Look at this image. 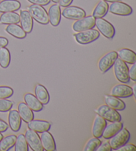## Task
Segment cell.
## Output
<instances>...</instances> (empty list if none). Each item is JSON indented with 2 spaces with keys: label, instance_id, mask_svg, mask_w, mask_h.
Wrapping results in <instances>:
<instances>
[{
  "label": "cell",
  "instance_id": "6da1fadb",
  "mask_svg": "<svg viewBox=\"0 0 136 151\" xmlns=\"http://www.w3.org/2000/svg\"><path fill=\"white\" fill-rule=\"evenodd\" d=\"M28 12L33 19L42 25H47L49 23L48 13L42 6L33 4L28 7Z\"/></svg>",
  "mask_w": 136,
  "mask_h": 151
},
{
  "label": "cell",
  "instance_id": "7a4b0ae2",
  "mask_svg": "<svg viewBox=\"0 0 136 151\" xmlns=\"http://www.w3.org/2000/svg\"><path fill=\"white\" fill-rule=\"evenodd\" d=\"M74 37L77 43L81 45H86L97 40L100 37V33L98 31L92 28L90 29L78 32L74 35Z\"/></svg>",
  "mask_w": 136,
  "mask_h": 151
},
{
  "label": "cell",
  "instance_id": "3957f363",
  "mask_svg": "<svg viewBox=\"0 0 136 151\" xmlns=\"http://www.w3.org/2000/svg\"><path fill=\"white\" fill-rule=\"evenodd\" d=\"M114 73L116 79L122 83H127L130 81L129 69L126 63L117 57L114 64Z\"/></svg>",
  "mask_w": 136,
  "mask_h": 151
},
{
  "label": "cell",
  "instance_id": "277c9868",
  "mask_svg": "<svg viewBox=\"0 0 136 151\" xmlns=\"http://www.w3.org/2000/svg\"><path fill=\"white\" fill-rule=\"evenodd\" d=\"M130 138V132L125 128H123L118 131L117 133L110 138V145L112 148V150H116L122 145H125L129 141Z\"/></svg>",
  "mask_w": 136,
  "mask_h": 151
},
{
  "label": "cell",
  "instance_id": "5b68a950",
  "mask_svg": "<svg viewBox=\"0 0 136 151\" xmlns=\"http://www.w3.org/2000/svg\"><path fill=\"white\" fill-rule=\"evenodd\" d=\"M96 113L110 122L121 121L122 117L116 110L108 105H101L96 110Z\"/></svg>",
  "mask_w": 136,
  "mask_h": 151
},
{
  "label": "cell",
  "instance_id": "8992f818",
  "mask_svg": "<svg viewBox=\"0 0 136 151\" xmlns=\"http://www.w3.org/2000/svg\"><path fill=\"white\" fill-rule=\"evenodd\" d=\"M95 26L102 34L108 39H112L116 33V30L112 23L103 18L96 19Z\"/></svg>",
  "mask_w": 136,
  "mask_h": 151
},
{
  "label": "cell",
  "instance_id": "52a82bcc",
  "mask_svg": "<svg viewBox=\"0 0 136 151\" xmlns=\"http://www.w3.org/2000/svg\"><path fill=\"white\" fill-rule=\"evenodd\" d=\"M96 18L92 15L85 16L80 19L77 20L72 25V29L76 32L90 29L95 27Z\"/></svg>",
  "mask_w": 136,
  "mask_h": 151
},
{
  "label": "cell",
  "instance_id": "ba28073f",
  "mask_svg": "<svg viewBox=\"0 0 136 151\" xmlns=\"http://www.w3.org/2000/svg\"><path fill=\"white\" fill-rule=\"evenodd\" d=\"M117 53L116 51H112L106 53L102 57L98 62V68L102 73H105L114 64L117 58Z\"/></svg>",
  "mask_w": 136,
  "mask_h": 151
},
{
  "label": "cell",
  "instance_id": "9c48e42d",
  "mask_svg": "<svg viewBox=\"0 0 136 151\" xmlns=\"http://www.w3.org/2000/svg\"><path fill=\"white\" fill-rule=\"evenodd\" d=\"M108 11L114 15L120 16H128L132 14L133 9L129 5L122 1L112 2L110 6Z\"/></svg>",
  "mask_w": 136,
  "mask_h": 151
},
{
  "label": "cell",
  "instance_id": "30bf717a",
  "mask_svg": "<svg viewBox=\"0 0 136 151\" xmlns=\"http://www.w3.org/2000/svg\"><path fill=\"white\" fill-rule=\"evenodd\" d=\"M25 137L28 146L30 147L33 151L43 150V148L41 145L40 137L39 136L37 132L29 129L26 131Z\"/></svg>",
  "mask_w": 136,
  "mask_h": 151
},
{
  "label": "cell",
  "instance_id": "8fae6325",
  "mask_svg": "<svg viewBox=\"0 0 136 151\" xmlns=\"http://www.w3.org/2000/svg\"><path fill=\"white\" fill-rule=\"evenodd\" d=\"M62 15L66 19L78 20L86 16V12L77 6H68L63 9Z\"/></svg>",
  "mask_w": 136,
  "mask_h": 151
},
{
  "label": "cell",
  "instance_id": "7c38bea8",
  "mask_svg": "<svg viewBox=\"0 0 136 151\" xmlns=\"http://www.w3.org/2000/svg\"><path fill=\"white\" fill-rule=\"evenodd\" d=\"M133 95L132 88L124 84L115 85L111 90V95L117 98H127L132 97Z\"/></svg>",
  "mask_w": 136,
  "mask_h": 151
},
{
  "label": "cell",
  "instance_id": "4fadbf2b",
  "mask_svg": "<svg viewBox=\"0 0 136 151\" xmlns=\"http://www.w3.org/2000/svg\"><path fill=\"white\" fill-rule=\"evenodd\" d=\"M21 27L26 33H30L33 30V19L27 10H21L19 15Z\"/></svg>",
  "mask_w": 136,
  "mask_h": 151
},
{
  "label": "cell",
  "instance_id": "5bb4252c",
  "mask_svg": "<svg viewBox=\"0 0 136 151\" xmlns=\"http://www.w3.org/2000/svg\"><path fill=\"white\" fill-rule=\"evenodd\" d=\"M40 139L43 150L46 151L56 150V143L53 135L50 132L48 131L42 132Z\"/></svg>",
  "mask_w": 136,
  "mask_h": 151
},
{
  "label": "cell",
  "instance_id": "9a60e30c",
  "mask_svg": "<svg viewBox=\"0 0 136 151\" xmlns=\"http://www.w3.org/2000/svg\"><path fill=\"white\" fill-rule=\"evenodd\" d=\"M49 20L53 27H57L59 25L61 20V7L58 4L52 5L49 9Z\"/></svg>",
  "mask_w": 136,
  "mask_h": 151
},
{
  "label": "cell",
  "instance_id": "2e32d148",
  "mask_svg": "<svg viewBox=\"0 0 136 151\" xmlns=\"http://www.w3.org/2000/svg\"><path fill=\"white\" fill-rule=\"evenodd\" d=\"M28 128L33 130L37 132L42 133L44 131H49L51 129V124L48 121H43V120H32L27 123Z\"/></svg>",
  "mask_w": 136,
  "mask_h": 151
},
{
  "label": "cell",
  "instance_id": "e0dca14e",
  "mask_svg": "<svg viewBox=\"0 0 136 151\" xmlns=\"http://www.w3.org/2000/svg\"><path fill=\"white\" fill-rule=\"evenodd\" d=\"M106 125L107 123L105 119L98 114L96 116L92 130L93 136L96 138H100Z\"/></svg>",
  "mask_w": 136,
  "mask_h": 151
},
{
  "label": "cell",
  "instance_id": "ac0fdd59",
  "mask_svg": "<svg viewBox=\"0 0 136 151\" xmlns=\"http://www.w3.org/2000/svg\"><path fill=\"white\" fill-rule=\"evenodd\" d=\"M122 128L123 123L122 122H112L109 125L106 126L102 132V137L105 139H110L114 135L116 134L117 132L120 131Z\"/></svg>",
  "mask_w": 136,
  "mask_h": 151
},
{
  "label": "cell",
  "instance_id": "d6986e66",
  "mask_svg": "<svg viewBox=\"0 0 136 151\" xmlns=\"http://www.w3.org/2000/svg\"><path fill=\"white\" fill-rule=\"evenodd\" d=\"M8 121L10 129L13 131L17 132L21 129L22 119L17 110L10 111L8 115Z\"/></svg>",
  "mask_w": 136,
  "mask_h": 151
},
{
  "label": "cell",
  "instance_id": "ffe728a7",
  "mask_svg": "<svg viewBox=\"0 0 136 151\" xmlns=\"http://www.w3.org/2000/svg\"><path fill=\"white\" fill-rule=\"evenodd\" d=\"M104 100L106 105L115 109L116 111H123L125 109V104L122 100L112 95H106L104 96Z\"/></svg>",
  "mask_w": 136,
  "mask_h": 151
},
{
  "label": "cell",
  "instance_id": "44dd1931",
  "mask_svg": "<svg viewBox=\"0 0 136 151\" xmlns=\"http://www.w3.org/2000/svg\"><path fill=\"white\" fill-rule=\"evenodd\" d=\"M24 100L26 105L33 111H41L43 108V104L37 99L35 95L31 93L25 94L24 96Z\"/></svg>",
  "mask_w": 136,
  "mask_h": 151
},
{
  "label": "cell",
  "instance_id": "7402d4cb",
  "mask_svg": "<svg viewBox=\"0 0 136 151\" xmlns=\"http://www.w3.org/2000/svg\"><path fill=\"white\" fill-rule=\"evenodd\" d=\"M21 3L17 0H3L0 2V12H15L20 9Z\"/></svg>",
  "mask_w": 136,
  "mask_h": 151
},
{
  "label": "cell",
  "instance_id": "603a6c76",
  "mask_svg": "<svg viewBox=\"0 0 136 151\" xmlns=\"http://www.w3.org/2000/svg\"><path fill=\"white\" fill-rule=\"evenodd\" d=\"M35 93L37 99L43 104L47 105L50 101V95L46 87L41 84H37L35 87Z\"/></svg>",
  "mask_w": 136,
  "mask_h": 151
},
{
  "label": "cell",
  "instance_id": "cb8c5ba5",
  "mask_svg": "<svg viewBox=\"0 0 136 151\" xmlns=\"http://www.w3.org/2000/svg\"><path fill=\"white\" fill-rule=\"evenodd\" d=\"M117 57L125 63L129 64L135 63L136 54L134 51L129 49L124 48L117 51Z\"/></svg>",
  "mask_w": 136,
  "mask_h": 151
},
{
  "label": "cell",
  "instance_id": "d4e9b609",
  "mask_svg": "<svg viewBox=\"0 0 136 151\" xmlns=\"http://www.w3.org/2000/svg\"><path fill=\"white\" fill-rule=\"evenodd\" d=\"M19 15L15 12L3 13L0 16V23L4 25L17 24L19 23Z\"/></svg>",
  "mask_w": 136,
  "mask_h": 151
},
{
  "label": "cell",
  "instance_id": "484cf974",
  "mask_svg": "<svg viewBox=\"0 0 136 151\" xmlns=\"http://www.w3.org/2000/svg\"><path fill=\"white\" fill-rule=\"evenodd\" d=\"M18 113L21 118L25 123H29L34 119L33 111L26 105L25 103H20L18 105Z\"/></svg>",
  "mask_w": 136,
  "mask_h": 151
},
{
  "label": "cell",
  "instance_id": "4316f807",
  "mask_svg": "<svg viewBox=\"0 0 136 151\" xmlns=\"http://www.w3.org/2000/svg\"><path fill=\"white\" fill-rule=\"evenodd\" d=\"M6 31L7 33L17 39H24L27 35L23 28L17 24L8 25L6 28Z\"/></svg>",
  "mask_w": 136,
  "mask_h": 151
},
{
  "label": "cell",
  "instance_id": "83f0119b",
  "mask_svg": "<svg viewBox=\"0 0 136 151\" xmlns=\"http://www.w3.org/2000/svg\"><path fill=\"white\" fill-rule=\"evenodd\" d=\"M109 5L105 1H100L99 3L96 5L94 9L92 12V16L95 17L96 19L97 18H102L105 16L108 12Z\"/></svg>",
  "mask_w": 136,
  "mask_h": 151
},
{
  "label": "cell",
  "instance_id": "f1b7e54d",
  "mask_svg": "<svg viewBox=\"0 0 136 151\" xmlns=\"http://www.w3.org/2000/svg\"><path fill=\"white\" fill-rule=\"evenodd\" d=\"M16 136L14 134L2 138L0 140V150L7 151L14 147L15 141H16Z\"/></svg>",
  "mask_w": 136,
  "mask_h": 151
},
{
  "label": "cell",
  "instance_id": "f546056e",
  "mask_svg": "<svg viewBox=\"0 0 136 151\" xmlns=\"http://www.w3.org/2000/svg\"><path fill=\"white\" fill-rule=\"evenodd\" d=\"M11 61V55L9 49L6 47L0 48V66L6 69L9 67Z\"/></svg>",
  "mask_w": 136,
  "mask_h": 151
},
{
  "label": "cell",
  "instance_id": "4dcf8cb0",
  "mask_svg": "<svg viewBox=\"0 0 136 151\" xmlns=\"http://www.w3.org/2000/svg\"><path fill=\"white\" fill-rule=\"evenodd\" d=\"M15 151H28L29 146L26 141L25 135L20 134L16 137L15 143Z\"/></svg>",
  "mask_w": 136,
  "mask_h": 151
},
{
  "label": "cell",
  "instance_id": "1f68e13d",
  "mask_svg": "<svg viewBox=\"0 0 136 151\" xmlns=\"http://www.w3.org/2000/svg\"><path fill=\"white\" fill-rule=\"evenodd\" d=\"M102 143L101 140L99 139V138L93 137L88 140L85 145V147L84 148V151H94Z\"/></svg>",
  "mask_w": 136,
  "mask_h": 151
},
{
  "label": "cell",
  "instance_id": "d6a6232c",
  "mask_svg": "<svg viewBox=\"0 0 136 151\" xmlns=\"http://www.w3.org/2000/svg\"><path fill=\"white\" fill-rule=\"evenodd\" d=\"M14 94L12 88L7 86H0V99H7Z\"/></svg>",
  "mask_w": 136,
  "mask_h": 151
},
{
  "label": "cell",
  "instance_id": "836d02e7",
  "mask_svg": "<svg viewBox=\"0 0 136 151\" xmlns=\"http://www.w3.org/2000/svg\"><path fill=\"white\" fill-rule=\"evenodd\" d=\"M13 103L6 99H0V112H7L12 108Z\"/></svg>",
  "mask_w": 136,
  "mask_h": 151
},
{
  "label": "cell",
  "instance_id": "e575fe53",
  "mask_svg": "<svg viewBox=\"0 0 136 151\" xmlns=\"http://www.w3.org/2000/svg\"><path fill=\"white\" fill-rule=\"evenodd\" d=\"M117 151H135L136 147L134 145L132 144H126L122 145L119 148L116 150Z\"/></svg>",
  "mask_w": 136,
  "mask_h": 151
},
{
  "label": "cell",
  "instance_id": "d590c367",
  "mask_svg": "<svg viewBox=\"0 0 136 151\" xmlns=\"http://www.w3.org/2000/svg\"><path fill=\"white\" fill-rule=\"evenodd\" d=\"M96 150L97 151H111L112 148L110 147L109 142H104L101 143L100 145L97 148Z\"/></svg>",
  "mask_w": 136,
  "mask_h": 151
},
{
  "label": "cell",
  "instance_id": "8d00e7d4",
  "mask_svg": "<svg viewBox=\"0 0 136 151\" xmlns=\"http://www.w3.org/2000/svg\"><path fill=\"white\" fill-rule=\"evenodd\" d=\"M136 65L135 63H133V65L131 67V68L129 69V72H128V74H129V77L130 79H132L133 81H136Z\"/></svg>",
  "mask_w": 136,
  "mask_h": 151
},
{
  "label": "cell",
  "instance_id": "74e56055",
  "mask_svg": "<svg viewBox=\"0 0 136 151\" xmlns=\"http://www.w3.org/2000/svg\"><path fill=\"white\" fill-rule=\"evenodd\" d=\"M29 2L36 5H39V6H47L50 4L51 0H27Z\"/></svg>",
  "mask_w": 136,
  "mask_h": 151
},
{
  "label": "cell",
  "instance_id": "f35d334b",
  "mask_svg": "<svg viewBox=\"0 0 136 151\" xmlns=\"http://www.w3.org/2000/svg\"><path fill=\"white\" fill-rule=\"evenodd\" d=\"M8 124L3 120L0 119V132H4L8 129Z\"/></svg>",
  "mask_w": 136,
  "mask_h": 151
},
{
  "label": "cell",
  "instance_id": "ab89813d",
  "mask_svg": "<svg viewBox=\"0 0 136 151\" xmlns=\"http://www.w3.org/2000/svg\"><path fill=\"white\" fill-rule=\"evenodd\" d=\"M73 0H60L59 1V6L66 7L69 6L70 4L72 3Z\"/></svg>",
  "mask_w": 136,
  "mask_h": 151
},
{
  "label": "cell",
  "instance_id": "60d3db41",
  "mask_svg": "<svg viewBox=\"0 0 136 151\" xmlns=\"http://www.w3.org/2000/svg\"><path fill=\"white\" fill-rule=\"evenodd\" d=\"M8 40L4 37H0V48L5 47L8 45Z\"/></svg>",
  "mask_w": 136,
  "mask_h": 151
},
{
  "label": "cell",
  "instance_id": "b9f144b4",
  "mask_svg": "<svg viewBox=\"0 0 136 151\" xmlns=\"http://www.w3.org/2000/svg\"><path fill=\"white\" fill-rule=\"evenodd\" d=\"M103 1H105L106 2H111V3H112V2L118 1H120V0H103Z\"/></svg>",
  "mask_w": 136,
  "mask_h": 151
},
{
  "label": "cell",
  "instance_id": "7bdbcfd3",
  "mask_svg": "<svg viewBox=\"0 0 136 151\" xmlns=\"http://www.w3.org/2000/svg\"><path fill=\"white\" fill-rule=\"evenodd\" d=\"M51 1H52L53 2H54V3H56V4H57V3H59L60 0H51Z\"/></svg>",
  "mask_w": 136,
  "mask_h": 151
},
{
  "label": "cell",
  "instance_id": "ee69618b",
  "mask_svg": "<svg viewBox=\"0 0 136 151\" xmlns=\"http://www.w3.org/2000/svg\"><path fill=\"white\" fill-rule=\"evenodd\" d=\"M3 137H4L3 135H2V134L1 133V132H0V140L2 139V138H3Z\"/></svg>",
  "mask_w": 136,
  "mask_h": 151
}]
</instances>
